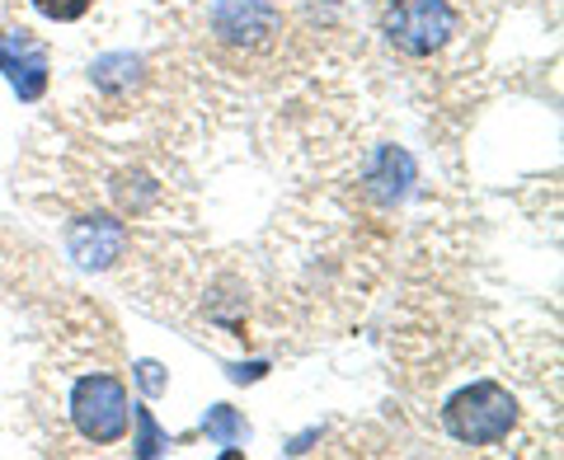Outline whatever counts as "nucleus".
<instances>
[{
  "instance_id": "obj_9",
  "label": "nucleus",
  "mask_w": 564,
  "mask_h": 460,
  "mask_svg": "<svg viewBox=\"0 0 564 460\" xmlns=\"http://www.w3.org/2000/svg\"><path fill=\"white\" fill-rule=\"evenodd\" d=\"M39 14H47V20H57V24H70V20H80L85 10H90V0H29Z\"/></svg>"
},
{
  "instance_id": "obj_11",
  "label": "nucleus",
  "mask_w": 564,
  "mask_h": 460,
  "mask_svg": "<svg viewBox=\"0 0 564 460\" xmlns=\"http://www.w3.org/2000/svg\"><path fill=\"white\" fill-rule=\"evenodd\" d=\"M141 385H147L151 395L161 391V366H155V362H141Z\"/></svg>"
},
{
  "instance_id": "obj_6",
  "label": "nucleus",
  "mask_w": 564,
  "mask_h": 460,
  "mask_svg": "<svg viewBox=\"0 0 564 460\" xmlns=\"http://www.w3.org/2000/svg\"><path fill=\"white\" fill-rule=\"evenodd\" d=\"M70 254H76L85 269H109V263L122 254V244H128V236H122V226L113 217H80L76 226H70Z\"/></svg>"
},
{
  "instance_id": "obj_10",
  "label": "nucleus",
  "mask_w": 564,
  "mask_h": 460,
  "mask_svg": "<svg viewBox=\"0 0 564 460\" xmlns=\"http://www.w3.org/2000/svg\"><path fill=\"white\" fill-rule=\"evenodd\" d=\"M161 447H165V441H161V432L151 428V414H141V456H155Z\"/></svg>"
},
{
  "instance_id": "obj_5",
  "label": "nucleus",
  "mask_w": 564,
  "mask_h": 460,
  "mask_svg": "<svg viewBox=\"0 0 564 460\" xmlns=\"http://www.w3.org/2000/svg\"><path fill=\"white\" fill-rule=\"evenodd\" d=\"M0 70L20 90V99H39L47 90V47L24 33H0Z\"/></svg>"
},
{
  "instance_id": "obj_1",
  "label": "nucleus",
  "mask_w": 564,
  "mask_h": 460,
  "mask_svg": "<svg viewBox=\"0 0 564 460\" xmlns=\"http://www.w3.org/2000/svg\"><path fill=\"white\" fill-rule=\"evenodd\" d=\"M443 423L466 447H494V441H503L518 428V399L508 395L499 381H475L447 399Z\"/></svg>"
},
{
  "instance_id": "obj_4",
  "label": "nucleus",
  "mask_w": 564,
  "mask_h": 460,
  "mask_svg": "<svg viewBox=\"0 0 564 460\" xmlns=\"http://www.w3.org/2000/svg\"><path fill=\"white\" fill-rule=\"evenodd\" d=\"M278 24L282 20L269 0H217V10H212V29L231 47H263L278 33Z\"/></svg>"
},
{
  "instance_id": "obj_2",
  "label": "nucleus",
  "mask_w": 564,
  "mask_h": 460,
  "mask_svg": "<svg viewBox=\"0 0 564 460\" xmlns=\"http://www.w3.org/2000/svg\"><path fill=\"white\" fill-rule=\"evenodd\" d=\"M386 39L391 47H400L404 57H433L437 47L452 43L456 33V10L447 0H395L391 10H386Z\"/></svg>"
},
{
  "instance_id": "obj_3",
  "label": "nucleus",
  "mask_w": 564,
  "mask_h": 460,
  "mask_svg": "<svg viewBox=\"0 0 564 460\" xmlns=\"http://www.w3.org/2000/svg\"><path fill=\"white\" fill-rule=\"evenodd\" d=\"M70 418H76L85 441L109 447V441H118L128 432L132 399L122 391L118 376H85V381H76V391H70Z\"/></svg>"
},
{
  "instance_id": "obj_7",
  "label": "nucleus",
  "mask_w": 564,
  "mask_h": 460,
  "mask_svg": "<svg viewBox=\"0 0 564 460\" xmlns=\"http://www.w3.org/2000/svg\"><path fill=\"white\" fill-rule=\"evenodd\" d=\"M410 179H414V161L404 151H381L377 155V169L367 174V184H372V198H381V202L404 198Z\"/></svg>"
},
{
  "instance_id": "obj_8",
  "label": "nucleus",
  "mask_w": 564,
  "mask_h": 460,
  "mask_svg": "<svg viewBox=\"0 0 564 460\" xmlns=\"http://www.w3.org/2000/svg\"><path fill=\"white\" fill-rule=\"evenodd\" d=\"M203 428H207V437H212V441H221V447H240V441L250 437V423H245L236 409H226V404H221V409H212V414H207Z\"/></svg>"
}]
</instances>
